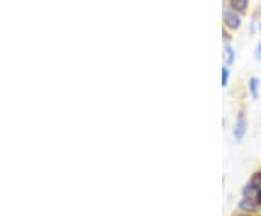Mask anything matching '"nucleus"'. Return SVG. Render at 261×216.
<instances>
[{
  "label": "nucleus",
  "mask_w": 261,
  "mask_h": 216,
  "mask_svg": "<svg viewBox=\"0 0 261 216\" xmlns=\"http://www.w3.org/2000/svg\"><path fill=\"white\" fill-rule=\"evenodd\" d=\"M224 22H225V26L228 29L237 31L238 28L241 26V18H239L238 12L232 11L229 8V9H225V12H224Z\"/></svg>",
  "instance_id": "nucleus-1"
},
{
  "label": "nucleus",
  "mask_w": 261,
  "mask_h": 216,
  "mask_svg": "<svg viewBox=\"0 0 261 216\" xmlns=\"http://www.w3.org/2000/svg\"><path fill=\"white\" fill-rule=\"evenodd\" d=\"M245 132H247V118H245L244 112H239L237 122H235V128H234V135H235L238 141H241L244 138Z\"/></svg>",
  "instance_id": "nucleus-2"
},
{
  "label": "nucleus",
  "mask_w": 261,
  "mask_h": 216,
  "mask_svg": "<svg viewBox=\"0 0 261 216\" xmlns=\"http://www.w3.org/2000/svg\"><path fill=\"white\" fill-rule=\"evenodd\" d=\"M242 197H245V199H248V200H251V202H254V203H257L260 206V194H258V190L255 189V186L251 181H248L244 186V189H242Z\"/></svg>",
  "instance_id": "nucleus-3"
},
{
  "label": "nucleus",
  "mask_w": 261,
  "mask_h": 216,
  "mask_svg": "<svg viewBox=\"0 0 261 216\" xmlns=\"http://www.w3.org/2000/svg\"><path fill=\"white\" fill-rule=\"evenodd\" d=\"M229 8L238 13H244L248 8V0H228Z\"/></svg>",
  "instance_id": "nucleus-4"
},
{
  "label": "nucleus",
  "mask_w": 261,
  "mask_h": 216,
  "mask_svg": "<svg viewBox=\"0 0 261 216\" xmlns=\"http://www.w3.org/2000/svg\"><path fill=\"white\" fill-rule=\"evenodd\" d=\"M238 207L241 210H244V212H257L260 206L257 203H254V202H251V200H248V199H245V197H242L239 204H238Z\"/></svg>",
  "instance_id": "nucleus-5"
},
{
  "label": "nucleus",
  "mask_w": 261,
  "mask_h": 216,
  "mask_svg": "<svg viewBox=\"0 0 261 216\" xmlns=\"http://www.w3.org/2000/svg\"><path fill=\"white\" fill-rule=\"evenodd\" d=\"M258 87H260V80L257 77H251L249 79V92L254 99L258 97Z\"/></svg>",
  "instance_id": "nucleus-6"
},
{
  "label": "nucleus",
  "mask_w": 261,
  "mask_h": 216,
  "mask_svg": "<svg viewBox=\"0 0 261 216\" xmlns=\"http://www.w3.org/2000/svg\"><path fill=\"white\" fill-rule=\"evenodd\" d=\"M249 181L255 186V189L258 190V194H260V206H261V171L258 173H254L252 177L249 179Z\"/></svg>",
  "instance_id": "nucleus-7"
},
{
  "label": "nucleus",
  "mask_w": 261,
  "mask_h": 216,
  "mask_svg": "<svg viewBox=\"0 0 261 216\" xmlns=\"http://www.w3.org/2000/svg\"><path fill=\"white\" fill-rule=\"evenodd\" d=\"M228 79H229V71H228L226 67H224V68H222V86H226V84H228Z\"/></svg>",
  "instance_id": "nucleus-8"
},
{
  "label": "nucleus",
  "mask_w": 261,
  "mask_h": 216,
  "mask_svg": "<svg viewBox=\"0 0 261 216\" xmlns=\"http://www.w3.org/2000/svg\"><path fill=\"white\" fill-rule=\"evenodd\" d=\"M226 54H228V62H232L234 54H232V49L229 48V47H226Z\"/></svg>",
  "instance_id": "nucleus-9"
},
{
  "label": "nucleus",
  "mask_w": 261,
  "mask_h": 216,
  "mask_svg": "<svg viewBox=\"0 0 261 216\" xmlns=\"http://www.w3.org/2000/svg\"><path fill=\"white\" fill-rule=\"evenodd\" d=\"M255 57L258 58V60H261V42L258 44V47H257V49H255Z\"/></svg>",
  "instance_id": "nucleus-10"
},
{
  "label": "nucleus",
  "mask_w": 261,
  "mask_h": 216,
  "mask_svg": "<svg viewBox=\"0 0 261 216\" xmlns=\"http://www.w3.org/2000/svg\"><path fill=\"white\" fill-rule=\"evenodd\" d=\"M238 216H252V215H249V213H244V215H238Z\"/></svg>",
  "instance_id": "nucleus-11"
},
{
  "label": "nucleus",
  "mask_w": 261,
  "mask_h": 216,
  "mask_svg": "<svg viewBox=\"0 0 261 216\" xmlns=\"http://www.w3.org/2000/svg\"><path fill=\"white\" fill-rule=\"evenodd\" d=\"M260 29H261V25H260Z\"/></svg>",
  "instance_id": "nucleus-12"
}]
</instances>
